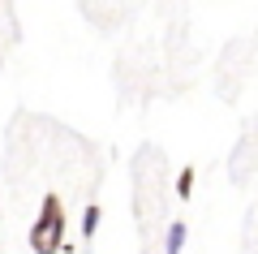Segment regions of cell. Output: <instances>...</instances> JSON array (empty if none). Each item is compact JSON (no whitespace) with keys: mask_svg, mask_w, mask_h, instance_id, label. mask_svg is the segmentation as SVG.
I'll return each instance as SVG.
<instances>
[{"mask_svg":"<svg viewBox=\"0 0 258 254\" xmlns=\"http://www.w3.org/2000/svg\"><path fill=\"white\" fill-rule=\"evenodd\" d=\"M194 181H198V177H194V168H181V173H176V194H181V198H189V194H194Z\"/></svg>","mask_w":258,"mask_h":254,"instance_id":"obj_4","label":"cell"},{"mask_svg":"<svg viewBox=\"0 0 258 254\" xmlns=\"http://www.w3.org/2000/svg\"><path fill=\"white\" fill-rule=\"evenodd\" d=\"M60 245H64V202L43 198L35 224H30V250L35 254H56Z\"/></svg>","mask_w":258,"mask_h":254,"instance_id":"obj_1","label":"cell"},{"mask_svg":"<svg viewBox=\"0 0 258 254\" xmlns=\"http://www.w3.org/2000/svg\"><path fill=\"white\" fill-rule=\"evenodd\" d=\"M99 220H103V211H99V202H91V207L82 211V237H91L95 228H99Z\"/></svg>","mask_w":258,"mask_h":254,"instance_id":"obj_3","label":"cell"},{"mask_svg":"<svg viewBox=\"0 0 258 254\" xmlns=\"http://www.w3.org/2000/svg\"><path fill=\"white\" fill-rule=\"evenodd\" d=\"M185 237H189V228L172 224V228H168V241H164V254H181L185 250Z\"/></svg>","mask_w":258,"mask_h":254,"instance_id":"obj_2","label":"cell"}]
</instances>
